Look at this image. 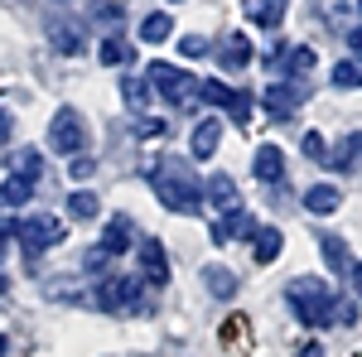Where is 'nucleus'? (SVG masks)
I'll use <instances>...</instances> for the list:
<instances>
[{"label":"nucleus","mask_w":362,"mask_h":357,"mask_svg":"<svg viewBox=\"0 0 362 357\" xmlns=\"http://www.w3.org/2000/svg\"><path fill=\"white\" fill-rule=\"evenodd\" d=\"M150 189H155V198L169 213H194L203 203V189H198V179L189 174L184 160H165L160 169H150Z\"/></svg>","instance_id":"nucleus-1"},{"label":"nucleus","mask_w":362,"mask_h":357,"mask_svg":"<svg viewBox=\"0 0 362 357\" xmlns=\"http://www.w3.org/2000/svg\"><path fill=\"white\" fill-rule=\"evenodd\" d=\"M107 266H112V251H107V247H92V251L83 256V271H87V275H102Z\"/></svg>","instance_id":"nucleus-32"},{"label":"nucleus","mask_w":362,"mask_h":357,"mask_svg":"<svg viewBox=\"0 0 362 357\" xmlns=\"http://www.w3.org/2000/svg\"><path fill=\"white\" fill-rule=\"evenodd\" d=\"M198 97H208V102H213V107H232V97H237V92H232V87L227 83H218V78H208V83H198Z\"/></svg>","instance_id":"nucleus-27"},{"label":"nucleus","mask_w":362,"mask_h":357,"mask_svg":"<svg viewBox=\"0 0 362 357\" xmlns=\"http://www.w3.org/2000/svg\"><path fill=\"white\" fill-rule=\"evenodd\" d=\"M285 247V237H280V227H256V237H251V251H256V261L261 266H271Z\"/></svg>","instance_id":"nucleus-17"},{"label":"nucleus","mask_w":362,"mask_h":357,"mask_svg":"<svg viewBox=\"0 0 362 357\" xmlns=\"http://www.w3.org/2000/svg\"><path fill=\"white\" fill-rule=\"evenodd\" d=\"M97 309H107V314H136V309H145L140 280H131V275H107L97 285Z\"/></svg>","instance_id":"nucleus-4"},{"label":"nucleus","mask_w":362,"mask_h":357,"mask_svg":"<svg viewBox=\"0 0 362 357\" xmlns=\"http://www.w3.org/2000/svg\"><path fill=\"white\" fill-rule=\"evenodd\" d=\"M92 174V155H73V165H68V179H87Z\"/></svg>","instance_id":"nucleus-35"},{"label":"nucleus","mask_w":362,"mask_h":357,"mask_svg":"<svg viewBox=\"0 0 362 357\" xmlns=\"http://www.w3.org/2000/svg\"><path fill=\"white\" fill-rule=\"evenodd\" d=\"M145 92H150L145 83H126V107H131V111H140V107H145Z\"/></svg>","instance_id":"nucleus-34"},{"label":"nucleus","mask_w":362,"mask_h":357,"mask_svg":"<svg viewBox=\"0 0 362 357\" xmlns=\"http://www.w3.org/2000/svg\"><path fill=\"white\" fill-rule=\"evenodd\" d=\"M208 203L227 213V208H237V184H232V174H213L208 179Z\"/></svg>","instance_id":"nucleus-21"},{"label":"nucleus","mask_w":362,"mask_h":357,"mask_svg":"<svg viewBox=\"0 0 362 357\" xmlns=\"http://www.w3.org/2000/svg\"><path fill=\"white\" fill-rule=\"evenodd\" d=\"M338 203H343V193H338L334 184H314V189L305 193V208H309V213H319V218H329Z\"/></svg>","instance_id":"nucleus-19"},{"label":"nucleus","mask_w":362,"mask_h":357,"mask_svg":"<svg viewBox=\"0 0 362 357\" xmlns=\"http://www.w3.org/2000/svg\"><path fill=\"white\" fill-rule=\"evenodd\" d=\"M218 140H223V121H218V116H203V121L194 126V140H189V155H194V160H213Z\"/></svg>","instance_id":"nucleus-10"},{"label":"nucleus","mask_w":362,"mask_h":357,"mask_svg":"<svg viewBox=\"0 0 362 357\" xmlns=\"http://www.w3.org/2000/svg\"><path fill=\"white\" fill-rule=\"evenodd\" d=\"M300 150H305V160H319V165L329 160V145H324V136H319V131H309V136L300 140Z\"/></svg>","instance_id":"nucleus-31"},{"label":"nucleus","mask_w":362,"mask_h":357,"mask_svg":"<svg viewBox=\"0 0 362 357\" xmlns=\"http://www.w3.org/2000/svg\"><path fill=\"white\" fill-rule=\"evenodd\" d=\"M169 34H174V20L160 15V10H150V15L140 20V39H145V44H165Z\"/></svg>","instance_id":"nucleus-23"},{"label":"nucleus","mask_w":362,"mask_h":357,"mask_svg":"<svg viewBox=\"0 0 362 357\" xmlns=\"http://www.w3.org/2000/svg\"><path fill=\"white\" fill-rule=\"evenodd\" d=\"M140 271L145 280H155V285H165L169 280V261H165V247L150 237V242H140Z\"/></svg>","instance_id":"nucleus-15"},{"label":"nucleus","mask_w":362,"mask_h":357,"mask_svg":"<svg viewBox=\"0 0 362 357\" xmlns=\"http://www.w3.org/2000/svg\"><path fill=\"white\" fill-rule=\"evenodd\" d=\"M348 49H353V54H358V58H362V25H358V29H353V34H348Z\"/></svg>","instance_id":"nucleus-40"},{"label":"nucleus","mask_w":362,"mask_h":357,"mask_svg":"<svg viewBox=\"0 0 362 357\" xmlns=\"http://www.w3.org/2000/svg\"><path fill=\"white\" fill-rule=\"evenodd\" d=\"M97 20H107V29H121V5H97Z\"/></svg>","instance_id":"nucleus-36"},{"label":"nucleus","mask_w":362,"mask_h":357,"mask_svg":"<svg viewBox=\"0 0 362 357\" xmlns=\"http://www.w3.org/2000/svg\"><path fill=\"white\" fill-rule=\"evenodd\" d=\"M49 39H54V49L58 54H83V29H73L68 25V20H54V25H49Z\"/></svg>","instance_id":"nucleus-18"},{"label":"nucleus","mask_w":362,"mask_h":357,"mask_svg":"<svg viewBox=\"0 0 362 357\" xmlns=\"http://www.w3.org/2000/svg\"><path fill=\"white\" fill-rule=\"evenodd\" d=\"M285 5H290V0H242L247 20H251V25H261V29H280V20H285Z\"/></svg>","instance_id":"nucleus-13"},{"label":"nucleus","mask_w":362,"mask_h":357,"mask_svg":"<svg viewBox=\"0 0 362 357\" xmlns=\"http://www.w3.org/2000/svg\"><path fill=\"white\" fill-rule=\"evenodd\" d=\"M203 290L213 300H232L237 295V275L227 271V266H203Z\"/></svg>","instance_id":"nucleus-16"},{"label":"nucleus","mask_w":362,"mask_h":357,"mask_svg":"<svg viewBox=\"0 0 362 357\" xmlns=\"http://www.w3.org/2000/svg\"><path fill=\"white\" fill-rule=\"evenodd\" d=\"M334 87H343V92H348V87H362V63L358 58H343L334 68Z\"/></svg>","instance_id":"nucleus-28"},{"label":"nucleus","mask_w":362,"mask_h":357,"mask_svg":"<svg viewBox=\"0 0 362 357\" xmlns=\"http://www.w3.org/2000/svg\"><path fill=\"white\" fill-rule=\"evenodd\" d=\"M136 131H140V136H145V140H150V136L160 140V136H165V121H140Z\"/></svg>","instance_id":"nucleus-38"},{"label":"nucleus","mask_w":362,"mask_h":357,"mask_svg":"<svg viewBox=\"0 0 362 357\" xmlns=\"http://www.w3.org/2000/svg\"><path fill=\"white\" fill-rule=\"evenodd\" d=\"M218 63H223L227 73L251 68V39H247V34H227L223 44H218Z\"/></svg>","instance_id":"nucleus-12"},{"label":"nucleus","mask_w":362,"mask_h":357,"mask_svg":"<svg viewBox=\"0 0 362 357\" xmlns=\"http://www.w3.org/2000/svg\"><path fill=\"white\" fill-rule=\"evenodd\" d=\"M131 237H136V232H131V218H112L107 232H102V247L112 251V256H121V251L131 247Z\"/></svg>","instance_id":"nucleus-22"},{"label":"nucleus","mask_w":362,"mask_h":357,"mask_svg":"<svg viewBox=\"0 0 362 357\" xmlns=\"http://www.w3.org/2000/svg\"><path fill=\"white\" fill-rule=\"evenodd\" d=\"M97 54H102L107 68H126V63H131V49H126L121 39H102V49H97Z\"/></svg>","instance_id":"nucleus-29"},{"label":"nucleus","mask_w":362,"mask_h":357,"mask_svg":"<svg viewBox=\"0 0 362 357\" xmlns=\"http://www.w3.org/2000/svg\"><path fill=\"white\" fill-rule=\"evenodd\" d=\"M15 242L25 247V256H39V251L58 247V242H63V218H54V213L20 218V222H15Z\"/></svg>","instance_id":"nucleus-6"},{"label":"nucleus","mask_w":362,"mask_h":357,"mask_svg":"<svg viewBox=\"0 0 362 357\" xmlns=\"http://www.w3.org/2000/svg\"><path fill=\"white\" fill-rule=\"evenodd\" d=\"M309 10H314L324 25H343V15H348V0H309Z\"/></svg>","instance_id":"nucleus-26"},{"label":"nucleus","mask_w":362,"mask_h":357,"mask_svg":"<svg viewBox=\"0 0 362 357\" xmlns=\"http://www.w3.org/2000/svg\"><path fill=\"white\" fill-rule=\"evenodd\" d=\"M348 271H353V295L362 300V261H358V266H348Z\"/></svg>","instance_id":"nucleus-41"},{"label":"nucleus","mask_w":362,"mask_h":357,"mask_svg":"<svg viewBox=\"0 0 362 357\" xmlns=\"http://www.w3.org/2000/svg\"><path fill=\"white\" fill-rule=\"evenodd\" d=\"M251 174H256L261 184H280V179H285V155H280V145H261V150L251 155Z\"/></svg>","instance_id":"nucleus-11"},{"label":"nucleus","mask_w":362,"mask_h":357,"mask_svg":"<svg viewBox=\"0 0 362 357\" xmlns=\"http://www.w3.org/2000/svg\"><path fill=\"white\" fill-rule=\"evenodd\" d=\"M10 242H15V227H10V222L0 218V256H5V251H10Z\"/></svg>","instance_id":"nucleus-39"},{"label":"nucleus","mask_w":362,"mask_h":357,"mask_svg":"<svg viewBox=\"0 0 362 357\" xmlns=\"http://www.w3.org/2000/svg\"><path fill=\"white\" fill-rule=\"evenodd\" d=\"M179 54L184 58H203L208 54V39H203V34H184V39H179Z\"/></svg>","instance_id":"nucleus-33"},{"label":"nucleus","mask_w":362,"mask_h":357,"mask_svg":"<svg viewBox=\"0 0 362 357\" xmlns=\"http://www.w3.org/2000/svg\"><path fill=\"white\" fill-rule=\"evenodd\" d=\"M362 160V131H353V136L343 140V145H338L334 155H329V160H324V165H334V169H353Z\"/></svg>","instance_id":"nucleus-24"},{"label":"nucleus","mask_w":362,"mask_h":357,"mask_svg":"<svg viewBox=\"0 0 362 357\" xmlns=\"http://www.w3.org/2000/svg\"><path fill=\"white\" fill-rule=\"evenodd\" d=\"M300 102H305V83H295V78L266 87V111H271L276 121H290V116L300 111Z\"/></svg>","instance_id":"nucleus-7"},{"label":"nucleus","mask_w":362,"mask_h":357,"mask_svg":"<svg viewBox=\"0 0 362 357\" xmlns=\"http://www.w3.org/2000/svg\"><path fill=\"white\" fill-rule=\"evenodd\" d=\"M319 247H324V261H329L334 271H348V266H353V261H348V242H343V237L324 232V242H319Z\"/></svg>","instance_id":"nucleus-25"},{"label":"nucleus","mask_w":362,"mask_h":357,"mask_svg":"<svg viewBox=\"0 0 362 357\" xmlns=\"http://www.w3.org/2000/svg\"><path fill=\"white\" fill-rule=\"evenodd\" d=\"M358 10H362V0H358Z\"/></svg>","instance_id":"nucleus-45"},{"label":"nucleus","mask_w":362,"mask_h":357,"mask_svg":"<svg viewBox=\"0 0 362 357\" xmlns=\"http://www.w3.org/2000/svg\"><path fill=\"white\" fill-rule=\"evenodd\" d=\"M34 184H39V179H29V174L0 179V208H25L29 198H34Z\"/></svg>","instance_id":"nucleus-14"},{"label":"nucleus","mask_w":362,"mask_h":357,"mask_svg":"<svg viewBox=\"0 0 362 357\" xmlns=\"http://www.w3.org/2000/svg\"><path fill=\"white\" fill-rule=\"evenodd\" d=\"M227 111H232L237 121H247V111H251V97H247V92H237V97H232V107H227Z\"/></svg>","instance_id":"nucleus-37"},{"label":"nucleus","mask_w":362,"mask_h":357,"mask_svg":"<svg viewBox=\"0 0 362 357\" xmlns=\"http://www.w3.org/2000/svg\"><path fill=\"white\" fill-rule=\"evenodd\" d=\"M10 126H15V121H10V111H0V140H10Z\"/></svg>","instance_id":"nucleus-42"},{"label":"nucleus","mask_w":362,"mask_h":357,"mask_svg":"<svg viewBox=\"0 0 362 357\" xmlns=\"http://www.w3.org/2000/svg\"><path fill=\"white\" fill-rule=\"evenodd\" d=\"M285 300L295 309V319L309 324V329H324V324H334V290L319 280V275H300V280H290L285 285Z\"/></svg>","instance_id":"nucleus-2"},{"label":"nucleus","mask_w":362,"mask_h":357,"mask_svg":"<svg viewBox=\"0 0 362 357\" xmlns=\"http://www.w3.org/2000/svg\"><path fill=\"white\" fill-rule=\"evenodd\" d=\"M295 357H324V348H319V343H309V348H300Z\"/></svg>","instance_id":"nucleus-43"},{"label":"nucleus","mask_w":362,"mask_h":357,"mask_svg":"<svg viewBox=\"0 0 362 357\" xmlns=\"http://www.w3.org/2000/svg\"><path fill=\"white\" fill-rule=\"evenodd\" d=\"M314 63H319V54H314L309 44H295V49H280L276 54V68L285 78H295V83H305L309 73H314Z\"/></svg>","instance_id":"nucleus-8"},{"label":"nucleus","mask_w":362,"mask_h":357,"mask_svg":"<svg viewBox=\"0 0 362 357\" xmlns=\"http://www.w3.org/2000/svg\"><path fill=\"white\" fill-rule=\"evenodd\" d=\"M49 150L58 155H83L87 150V121L78 116V107H58L49 121Z\"/></svg>","instance_id":"nucleus-5"},{"label":"nucleus","mask_w":362,"mask_h":357,"mask_svg":"<svg viewBox=\"0 0 362 357\" xmlns=\"http://www.w3.org/2000/svg\"><path fill=\"white\" fill-rule=\"evenodd\" d=\"M145 87H150V97H155V102H165V107H184V102L198 92L194 73H184L179 63H150Z\"/></svg>","instance_id":"nucleus-3"},{"label":"nucleus","mask_w":362,"mask_h":357,"mask_svg":"<svg viewBox=\"0 0 362 357\" xmlns=\"http://www.w3.org/2000/svg\"><path fill=\"white\" fill-rule=\"evenodd\" d=\"M97 213H102V198H97L92 189H73V193H68V218H78V222H92Z\"/></svg>","instance_id":"nucleus-20"},{"label":"nucleus","mask_w":362,"mask_h":357,"mask_svg":"<svg viewBox=\"0 0 362 357\" xmlns=\"http://www.w3.org/2000/svg\"><path fill=\"white\" fill-rule=\"evenodd\" d=\"M5 348H10V343H5V338H0V357H5Z\"/></svg>","instance_id":"nucleus-44"},{"label":"nucleus","mask_w":362,"mask_h":357,"mask_svg":"<svg viewBox=\"0 0 362 357\" xmlns=\"http://www.w3.org/2000/svg\"><path fill=\"white\" fill-rule=\"evenodd\" d=\"M15 169L29 174V179H44V155L39 150H15Z\"/></svg>","instance_id":"nucleus-30"},{"label":"nucleus","mask_w":362,"mask_h":357,"mask_svg":"<svg viewBox=\"0 0 362 357\" xmlns=\"http://www.w3.org/2000/svg\"><path fill=\"white\" fill-rule=\"evenodd\" d=\"M256 227H261V222L251 218V213H237V208H227L223 222L213 227V242H247V237H256Z\"/></svg>","instance_id":"nucleus-9"}]
</instances>
